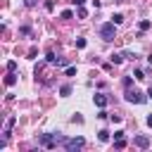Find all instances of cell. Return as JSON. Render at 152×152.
Returning a JSON list of instances; mask_svg holds the SVG:
<instances>
[{
    "label": "cell",
    "instance_id": "cell-1",
    "mask_svg": "<svg viewBox=\"0 0 152 152\" xmlns=\"http://www.w3.org/2000/svg\"><path fill=\"white\" fill-rule=\"evenodd\" d=\"M114 26H116L114 21H107V24L100 26V36H102V40H114V33H116Z\"/></svg>",
    "mask_w": 152,
    "mask_h": 152
},
{
    "label": "cell",
    "instance_id": "cell-2",
    "mask_svg": "<svg viewBox=\"0 0 152 152\" xmlns=\"http://www.w3.org/2000/svg\"><path fill=\"white\" fill-rule=\"evenodd\" d=\"M126 100H128V102H133V104H142L147 97H145L140 90H131V88H128V90H126Z\"/></svg>",
    "mask_w": 152,
    "mask_h": 152
},
{
    "label": "cell",
    "instance_id": "cell-3",
    "mask_svg": "<svg viewBox=\"0 0 152 152\" xmlns=\"http://www.w3.org/2000/svg\"><path fill=\"white\" fill-rule=\"evenodd\" d=\"M40 145L50 150V147H55V145H57V138H55L52 133H43V135H40Z\"/></svg>",
    "mask_w": 152,
    "mask_h": 152
},
{
    "label": "cell",
    "instance_id": "cell-4",
    "mask_svg": "<svg viewBox=\"0 0 152 152\" xmlns=\"http://www.w3.org/2000/svg\"><path fill=\"white\" fill-rule=\"evenodd\" d=\"M64 147H66L69 152L81 150V147H83V138H71V140H64Z\"/></svg>",
    "mask_w": 152,
    "mask_h": 152
},
{
    "label": "cell",
    "instance_id": "cell-5",
    "mask_svg": "<svg viewBox=\"0 0 152 152\" xmlns=\"http://www.w3.org/2000/svg\"><path fill=\"white\" fill-rule=\"evenodd\" d=\"M93 102H95L100 109H104V107H107V95H95V97H93Z\"/></svg>",
    "mask_w": 152,
    "mask_h": 152
},
{
    "label": "cell",
    "instance_id": "cell-6",
    "mask_svg": "<svg viewBox=\"0 0 152 152\" xmlns=\"http://www.w3.org/2000/svg\"><path fill=\"white\" fill-rule=\"evenodd\" d=\"M135 145L145 150V147H150V138H147V135H138V138H135Z\"/></svg>",
    "mask_w": 152,
    "mask_h": 152
},
{
    "label": "cell",
    "instance_id": "cell-7",
    "mask_svg": "<svg viewBox=\"0 0 152 152\" xmlns=\"http://www.w3.org/2000/svg\"><path fill=\"white\" fill-rule=\"evenodd\" d=\"M124 57H126V52H114V55L109 57V62H112V64H121Z\"/></svg>",
    "mask_w": 152,
    "mask_h": 152
},
{
    "label": "cell",
    "instance_id": "cell-8",
    "mask_svg": "<svg viewBox=\"0 0 152 152\" xmlns=\"http://www.w3.org/2000/svg\"><path fill=\"white\" fill-rule=\"evenodd\" d=\"M14 83H17V74H14V71H10V74L5 76V86H14Z\"/></svg>",
    "mask_w": 152,
    "mask_h": 152
},
{
    "label": "cell",
    "instance_id": "cell-9",
    "mask_svg": "<svg viewBox=\"0 0 152 152\" xmlns=\"http://www.w3.org/2000/svg\"><path fill=\"white\" fill-rule=\"evenodd\" d=\"M12 126H14V116H12V119H7V124H5V138L10 135V131H12Z\"/></svg>",
    "mask_w": 152,
    "mask_h": 152
},
{
    "label": "cell",
    "instance_id": "cell-10",
    "mask_svg": "<svg viewBox=\"0 0 152 152\" xmlns=\"http://www.w3.org/2000/svg\"><path fill=\"white\" fill-rule=\"evenodd\" d=\"M114 147H116V150H124V147H126V140H124V138H114Z\"/></svg>",
    "mask_w": 152,
    "mask_h": 152
},
{
    "label": "cell",
    "instance_id": "cell-11",
    "mask_svg": "<svg viewBox=\"0 0 152 152\" xmlns=\"http://www.w3.org/2000/svg\"><path fill=\"white\" fill-rule=\"evenodd\" d=\"M138 28H140V31H147V28H150V21H147V19H142V21L138 24Z\"/></svg>",
    "mask_w": 152,
    "mask_h": 152
},
{
    "label": "cell",
    "instance_id": "cell-12",
    "mask_svg": "<svg viewBox=\"0 0 152 152\" xmlns=\"http://www.w3.org/2000/svg\"><path fill=\"white\" fill-rule=\"evenodd\" d=\"M97 138H100L102 142H107V140H109V133H107V131H100V133H97Z\"/></svg>",
    "mask_w": 152,
    "mask_h": 152
},
{
    "label": "cell",
    "instance_id": "cell-13",
    "mask_svg": "<svg viewBox=\"0 0 152 152\" xmlns=\"http://www.w3.org/2000/svg\"><path fill=\"white\" fill-rule=\"evenodd\" d=\"M59 93H62V97H66V95L71 93V88H69V86H62V90H59Z\"/></svg>",
    "mask_w": 152,
    "mask_h": 152
},
{
    "label": "cell",
    "instance_id": "cell-14",
    "mask_svg": "<svg viewBox=\"0 0 152 152\" xmlns=\"http://www.w3.org/2000/svg\"><path fill=\"white\" fill-rule=\"evenodd\" d=\"M112 21H114V24H121V21H124V17H121V14H114V17H112Z\"/></svg>",
    "mask_w": 152,
    "mask_h": 152
},
{
    "label": "cell",
    "instance_id": "cell-15",
    "mask_svg": "<svg viewBox=\"0 0 152 152\" xmlns=\"http://www.w3.org/2000/svg\"><path fill=\"white\" fill-rule=\"evenodd\" d=\"M76 48H86V38H76Z\"/></svg>",
    "mask_w": 152,
    "mask_h": 152
},
{
    "label": "cell",
    "instance_id": "cell-16",
    "mask_svg": "<svg viewBox=\"0 0 152 152\" xmlns=\"http://www.w3.org/2000/svg\"><path fill=\"white\" fill-rule=\"evenodd\" d=\"M14 69H17V62H14V59H12V62H7V71H14Z\"/></svg>",
    "mask_w": 152,
    "mask_h": 152
},
{
    "label": "cell",
    "instance_id": "cell-17",
    "mask_svg": "<svg viewBox=\"0 0 152 152\" xmlns=\"http://www.w3.org/2000/svg\"><path fill=\"white\" fill-rule=\"evenodd\" d=\"M66 76H76V66H66Z\"/></svg>",
    "mask_w": 152,
    "mask_h": 152
},
{
    "label": "cell",
    "instance_id": "cell-18",
    "mask_svg": "<svg viewBox=\"0 0 152 152\" xmlns=\"http://www.w3.org/2000/svg\"><path fill=\"white\" fill-rule=\"evenodd\" d=\"M78 17H81V19H86V17H88V12H86L83 7H78Z\"/></svg>",
    "mask_w": 152,
    "mask_h": 152
},
{
    "label": "cell",
    "instance_id": "cell-19",
    "mask_svg": "<svg viewBox=\"0 0 152 152\" xmlns=\"http://www.w3.org/2000/svg\"><path fill=\"white\" fill-rule=\"evenodd\" d=\"M71 17H74V14H71L69 10H64V12H62V19H71Z\"/></svg>",
    "mask_w": 152,
    "mask_h": 152
},
{
    "label": "cell",
    "instance_id": "cell-20",
    "mask_svg": "<svg viewBox=\"0 0 152 152\" xmlns=\"http://www.w3.org/2000/svg\"><path fill=\"white\" fill-rule=\"evenodd\" d=\"M131 83H133V78H131V76H126V78H124V86H126V88H131Z\"/></svg>",
    "mask_w": 152,
    "mask_h": 152
},
{
    "label": "cell",
    "instance_id": "cell-21",
    "mask_svg": "<svg viewBox=\"0 0 152 152\" xmlns=\"http://www.w3.org/2000/svg\"><path fill=\"white\" fill-rule=\"evenodd\" d=\"M24 5H26V7H33V5H36V0H24Z\"/></svg>",
    "mask_w": 152,
    "mask_h": 152
},
{
    "label": "cell",
    "instance_id": "cell-22",
    "mask_svg": "<svg viewBox=\"0 0 152 152\" xmlns=\"http://www.w3.org/2000/svg\"><path fill=\"white\" fill-rule=\"evenodd\" d=\"M147 126H152V114H150V116H147Z\"/></svg>",
    "mask_w": 152,
    "mask_h": 152
},
{
    "label": "cell",
    "instance_id": "cell-23",
    "mask_svg": "<svg viewBox=\"0 0 152 152\" xmlns=\"http://www.w3.org/2000/svg\"><path fill=\"white\" fill-rule=\"evenodd\" d=\"M74 2H76V5H83V2H86V0H74Z\"/></svg>",
    "mask_w": 152,
    "mask_h": 152
},
{
    "label": "cell",
    "instance_id": "cell-24",
    "mask_svg": "<svg viewBox=\"0 0 152 152\" xmlns=\"http://www.w3.org/2000/svg\"><path fill=\"white\" fill-rule=\"evenodd\" d=\"M147 97H152V86H150V90H147Z\"/></svg>",
    "mask_w": 152,
    "mask_h": 152
}]
</instances>
